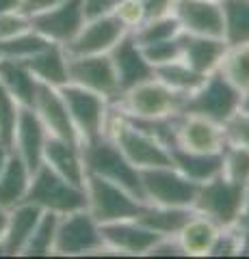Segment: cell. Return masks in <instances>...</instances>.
<instances>
[{"label": "cell", "instance_id": "cell-5", "mask_svg": "<svg viewBox=\"0 0 249 259\" xmlns=\"http://www.w3.org/2000/svg\"><path fill=\"white\" fill-rule=\"evenodd\" d=\"M240 104H243V91L236 89L217 69L212 74H208L204 82L193 93L184 95L180 112L202 115L217 121V123H226L234 112L240 110Z\"/></svg>", "mask_w": 249, "mask_h": 259}, {"label": "cell", "instance_id": "cell-22", "mask_svg": "<svg viewBox=\"0 0 249 259\" xmlns=\"http://www.w3.org/2000/svg\"><path fill=\"white\" fill-rule=\"evenodd\" d=\"M180 46H182V59L204 76L219 69L223 54L228 50V44L223 41V37H204V35H189V32L180 35Z\"/></svg>", "mask_w": 249, "mask_h": 259}, {"label": "cell", "instance_id": "cell-26", "mask_svg": "<svg viewBox=\"0 0 249 259\" xmlns=\"http://www.w3.org/2000/svg\"><path fill=\"white\" fill-rule=\"evenodd\" d=\"M33 171L11 151L7 164L0 171V207L11 209L26 201Z\"/></svg>", "mask_w": 249, "mask_h": 259}, {"label": "cell", "instance_id": "cell-23", "mask_svg": "<svg viewBox=\"0 0 249 259\" xmlns=\"http://www.w3.org/2000/svg\"><path fill=\"white\" fill-rule=\"evenodd\" d=\"M219 231H221L219 225L193 209V214L187 218V223L175 233V240H178L184 257H206L210 255V248L215 244L217 236H219Z\"/></svg>", "mask_w": 249, "mask_h": 259}, {"label": "cell", "instance_id": "cell-47", "mask_svg": "<svg viewBox=\"0 0 249 259\" xmlns=\"http://www.w3.org/2000/svg\"><path fill=\"white\" fill-rule=\"evenodd\" d=\"M240 225L249 227V182L245 184V209H243V218H240Z\"/></svg>", "mask_w": 249, "mask_h": 259}, {"label": "cell", "instance_id": "cell-18", "mask_svg": "<svg viewBox=\"0 0 249 259\" xmlns=\"http://www.w3.org/2000/svg\"><path fill=\"white\" fill-rule=\"evenodd\" d=\"M111 61H113L115 74H117V82H119V95L128 89H132L134 84L143 82L154 76V67L150 65V61L146 59L141 46L134 41L132 32H126V35L115 44V48L109 52Z\"/></svg>", "mask_w": 249, "mask_h": 259}, {"label": "cell", "instance_id": "cell-35", "mask_svg": "<svg viewBox=\"0 0 249 259\" xmlns=\"http://www.w3.org/2000/svg\"><path fill=\"white\" fill-rule=\"evenodd\" d=\"M221 175L245 186L249 182V149L234 143H226L221 151Z\"/></svg>", "mask_w": 249, "mask_h": 259}, {"label": "cell", "instance_id": "cell-3", "mask_svg": "<svg viewBox=\"0 0 249 259\" xmlns=\"http://www.w3.org/2000/svg\"><path fill=\"white\" fill-rule=\"evenodd\" d=\"M26 201L37 205L39 209H44V212L63 216L69 212L85 209L87 192H85V186L67 182L65 177L54 173L50 166H46L42 162L33 171V177H30V188L26 194Z\"/></svg>", "mask_w": 249, "mask_h": 259}, {"label": "cell", "instance_id": "cell-49", "mask_svg": "<svg viewBox=\"0 0 249 259\" xmlns=\"http://www.w3.org/2000/svg\"><path fill=\"white\" fill-rule=\"evenodd\" d=\"M240 108L249 112V89H247V91L243 93V104H240Z\"/></svg>", "mask_w": 249, "mask_h": 259}, {"label": "cell", "instance_id": "cell-42", "mask_svg": "<svg viewBox=\"0 0 249 259\" xmlns=\"http://www.w3.org/2000/svg\"><path fill=\"white\" fill-rule=\"evenodd\" d=\"M178 0H143L148 18H158V15H171L175 11Z\"/></svg>", "mask_w": 249, "mask_h": 259}, {"label": "cell", "instance_id": "cell-11", "mask_svg": "<svg viewBox=\"0 0 249 259\" xmlns=\"http://www.w3.org/2000/svg\"><path fill=\"white\" fill-rule=\"evenodd\" d=\"M67 82L93 91L109 102L119 97V82L109 54H67Z\"/></svg>", "mask_w": 249, "mask_h": 259}, {"label": "cell", "instance_id": "cell-6", "mask_svg": "<svg viewBox=\"0 0 249 259\" xmlns=\"http://www.w3.org/2000/svg\"><path fill=\"white\" fill-rule=\"evenodd\" d=\"M193 209L210 218L221 229L236 225L240 223L245 209V186L232 182L219 173L212 180L199 184Z\"/></svg>", "mask_w": 249, "mask_h": 259}, {"label": "cell", "instance_id": "cell-9", "mask_svg": "<svg viewBox=\"0 0 249 259\" xmlns=\"http://www.w3.org/2000/svg\"><path fill=\"white\" fill-rule=\"evenodd\" d=\"M106 253L102 240V225L95 221L89 209H78L59 216L54 255L61 257H80Z\"/></svg>", "mask_w": 249, "mask_h": 259}, {"label": "cell", "instance_id": "cell-45", "mask_svg": "<svg viewBox=\"0 0 249 259\" xmlns=\"http://www.w3.org/2000/svg\"><path fill=\"white\" fill-rule=\"evenodd\" d=\"M22 9V0H0V13Z\"/></svg>", "mask_w": 249, "mask_h": 259}, {"label": "cell", "instance_id": "cell-32", "mask_svg": "<svg viewBox=\"0 0 249 259\" xmlns=\"http://www.w3.org/2000/svg\"><path fill=\"white\" fill-rule=\"evenodd\" d=\"M57 227H59V214L42 212L35 225L33 233L22 257H48L54 255V240H57Z\"/></svg>", "mask_w": 249, "mask_h": 259}, {"label": "cell", "instance_id": "cell-36", "mask_svg": "<svg viewBox=\"0 0 249 259\" xmlns=\"http://www.w3.org/2000/svg\"><path fill=\"white\" fill-rule=\"evenodd\" d=\"M20 108L22 106L15 102V97L0 84V139L9 145V147H11V136H13L15 123H18V117H20Z\"/></svg>", "mask_w": 249, "mask_h": 259}, {"label": "cell", "instance_id": "cell-41", "mask_svg": "<svg viewBox=\"0 0 249 259\" xmlns=\"http://www.w3.org/2000/svg\"><path fill=\"white\" fill-rule=\"evenodd\" d=\"M148 255H152V257H184L175 238H160L156 244L152 246V250Z\"/></svg>", "mask_w": 249, "mask_h": 259}, {"label": "cell", "instance_id": "cell-34", "mask_svg": "<svg viewBox=\"0 0 249 259\" xmlns=\"http://www.w3.org/2000/svg\"><path fill=\"white\" fill-rule=\"evenodd\" d=\"M46 44H50L48 39H44L37 30H26L22 35H15L9 39H0V59H28L30 54H35L37 50H42Z\"/></svg>", "mask_w": 249, "mask_h": 259}, {"label": "cell", "instance_id": "cell-40", "mask_svg": "<svg viewBox=\"0 0 249 259\" xmlns=\"http://www.w3.org/2000/svg\"><path fill=\"white\" fill-rule=\"evenodd\" d=\"M30 28H33L30 26V15L24 13L22 9L0 13V39L22 35V32H26Z\"/></svg>", "mask_w": 249, "mask_h": 259}, {"label": "cell", "instance_id": "cell-21", "mask_svg": "<svg viewBox=\"0 0 249 259\" xmlns=\"http://www.w3.org/2000/svg\"><path fill=\"white\" fill-rule=\"evenodd\" d=\"M42 212L44 209H39L37 205L28 203V201H24V203L9 209L7 229H5L3 240H0V255L22 257L24 248H26L28 240H30V233H33Z\"/></svg>", "mask_w": 249, "mask_h": 259}, {"label": "cell", "instance_id": "cell-39", "mask_svg": "<svg viewBox=\"0 0 249 259\" xmlns=\"http://www.w3.org/2000/svg\"><path fill=\"white\" fill-rule=\"evenodd\" d=\"M223 132H226V141L240 145V147L249 149V112L240 108L234 112L226 123H223Z\"/></svg>", "mask_w": 249, "mask_h": 259}, {"label": "cell", "instance_id": "cell-29", "mask_svg": "<svg viewBox=\"0 0 249 259\" xmlns=\"http://www.w3.org/2000/svg\"><path fill=\"white\" fill-rule=\"evenodd\" d=\"M223 41L228 46L249 44V0H221Z\"/></svg>", "mask_w": 249, "mask_h": 259}, {"label": "cell", "instance_id": "cell-44", "mask_svg": "<svg viewBox=\"0 0 249 259\" xmlns=\"http://www.w3.org/2000/svg\"><path fill=\"white\" fill-rule=\"evenodd\" d=\"M61 3H65V0H22V11L33 18V15L44 13V11L52 9V7H57Z\"/></svg>", "mask_w": 249, "mask_h": 259}, {"label": "cell", "instance_id": "cell-14", "mask_svg": "<svg viewBox=\"0 0 249 259\" xmlns=\"http://www.w3.org/2000/svg\"><path fill=\"white\" fill-rule=\"evenodd\" d=\"M102 240L106 253L117 255H148L152 246L160 240L156 231L143 225L139 218H124L102 225Z\"/></svg>", "mask_w": 249, "mask_h": 259}, {"label": "cell", "instance_id": "cell-1", "mask_svg": "<svg viewBox=\"0 0 249 259\" xmlns=\"http://www.w3.org/2000/svg\"><path fill=\"white\" fill-rule=\"evenodd\" d=\"M104 136H109L139 171L152 168V166L171 164L169 145L165 141H160L152 132H148L146 127H141L139 123H134L132 119L122 115L115 108V104L111 106V115L106 121Z\"/></svg>", "mask_w": 249, "mask_h": 259}, {"label": "cell", "instance_id": "cell-16", "mask_svg": "<svg viewBox=\"0 0 249 259\" xmlns=\"http://www.w3.org/2000/svg\"><path fill=\"white\" fill-rule=\"evenodd\" d=\"M30 108L35 110V115L39 117V121L44 123V127L48 130L50 136L80 143V136L74 127V121H72V115L67 110V104H65V97H63L61 89L39 82L35 102Z\"/></svg>", "mask_w": 249, "mask_h": 259}, {"label": "cell", "instance_id": "cell-38", "mask_svg": "<svg viewBox=\"0 0 249 259\" xmlns=\"http://www.w3.org/2000/svg\"><path fill=\"white\" fill-rule=\"evenodd\" d=\"M113 15L124 24L128 30H134L136 26H141V24L148 20L143 0H117Z\"/></svg>", "mask_w": 249, "mask_h": 259}, {"label": "cell", "instance_id": "cell-30", "mask_svg": "<svg viewBox=\"0 0 249 259\" xmlns=\"http://www.w3.org/2000/svg\"><path fill=\"white\" fill-rule=\"evenodd\" d=\"M154 76L160 80V82H165L167 87L173 89V91L180 93V95L193 93L206 78L204 74H199L197 69H193L191 65L182 59V56L180 59H175V61H171V63H167V65L156 67Z\"/></svg>", "mask_w": 249, "mask_h": 259}, {"label": "cell", "instance_id": "cell-46", "mask_svg": "<svg viewBox=\"0 0 249 259\" xmlns=\"http://www.w3.org/2000/svg\"><path fill=\"white\" fill-rule=\"evenodd\" d=\"M9 156H11V147H9V145H7L3 139H0V171H3V166L7 164Z\"/></svg>", "mask_w": 249, "mask_h": 259}, {"label": "cell", "instance_id": "cell-43", "mask_svg": "<svg viewBox=\"0 0 249 259\" xmlns=\"http://www.w3.org/2000/svg\"><path fill=\"white\" fill-rule=\"evenodd\" d=\"M115 5H117V0H85V13H87V18L113 13Z\"/></svg>", "mask_w": 249, "mask_h": 259}, {"label": "cell", "instance_id": "cell-4", "mask_svg": "<svg viewBox=\"0 0 249 259\" xmlns=\"http://www.w3.org/2000/svg\"><path fill=\"white\" fill-rule=\"evenodd\" d=\"M83 145V158L87 175H98L102 180H109L122 188L130 190L143 201L141 194V171L136 168L130 160H128L122 149L109 139V136H100L89 143Z\"/></svg>", "mask_w": 249, "mask_h": 259}, {"label": "cell", "instance_id": "cell-50", "mask_svg": "<svg viewBox=\"0 0 249 259\" xmlns=\"http://www.w3.org/2000/svg\"><path fill=\"white\" fill-rule=\"evenodd\" d=\"M217 3H221V0H217Z\"/></svg>", "mask_w": 249, "mask_h": 259}, {"label": "cell", "instance_id": "cell-15", "mask_svg": "<svg viewBox=\"0 0 249 259\" xmlns=\"http://www.w3.org/2000/svg\"><path fill=\"white\" fill-rule=\"evenodd\" d=\"M126 32H130L113 13L87 18L85 26L65 48L67 54H109Z\"/></svg>", "mask_w": 249, "mask_h": 259}, {"label": "cell", "instance_id": "cell-48", "mask_svg": "<svg viewBox=\"0 0 249 259\" xmlns=\"http://www.w3.org/2000/svg\"><path fill=\"white\" fill-rule=\"evenodd\" d=\"M7 221H9V209L0 207V240L5 236V229H7Z\"/></svg>", "mask_w": 249, "mask_h": 259}, {"label": "cell", "instance_id": "cell-13", "mask_svg": "<svg viewBox=\"0 0 249 259\" xmlns=\"http://www.w3.org/2000/svg\"><path fill=\"white\" fill-rule=\"evenodd\" d=\"M87 22L85 0H65L30 18V26L50 44L67 46Z\"/></svg>", "mask_w": 249, "mask_h": 259}, {"label": "cell", "instance_id": "cell-25", "mask_svg": "<svg viewBox=\"0 0 249 259\" xmlns=\"http://www.w3.org/2000/svg\"><path fill=\"white\" fill-rule=\"evenodd\" d=\"M0 84L9 91L20 106L30 108L35 102L39 80L33 76L28 65L20 59H0Z\"/></svg>", "mask_w": 249, "mask_h": 259}, {"label": "cell", "instance_id": "cell-17", "mask_svg": "<svg viewBox=\"0 0 249 259\" xmlns=\"http://www.w3.org/2000/svg\"><path fill=\"white\" fill-rule=\"evenodd\" d=\"M48 139H50V134H48V130L35 115V110L22 106L18 123H15L13 136H11V151L30 171H35L44 162V149Z\"/></svg>", "mask_w": 249, "mask_h": 259}, {"label": "cell", "instance_id": "cell-37", "mask_svg": "<svg viewBox=\"0 0 249 259\" xmlns=\"http://www.w3.org/2000/svg\"><path fill=\"white\" fill-rule=\"evenodd\" d=\"M146 59L150 61L152 67H160V65H167L175 59L182 56V46H180V37L175 39H167V41H158V44H150V46H141Z\"/></svg>", "mask_w": 249, "mask_h": 259}, {"label": "cell", "instance_id": "cell-19", "mask_svg": "<svg viewBox=\"0 0 249 259\" xmlns=\"http://www.w3.org/2000/svg\"><path fill=\"white\" fill-rule=\"evenodd\" d=\"M173 15L182 32L204 37H223V11L217 0H178Z\"/></svg>", "mask_w": 249, "mask_h": 259}, {"label": "cell", "instance_id": "cell-33", "mask_svg": "<svg viewBox=\"0 0 249 259\" xmlns=\"http://www.w3.org/2000/svg\"><path fill=\"white\" fill-rule=\"evenodd\" d=\"M219 71L240 91L249 89V44L243 46H228Z\"/></svg>", "mask_w": 249, "mask_h": 259}, {"label": "cell", "instance_id": "cell-8", "mask_svg": "<svg viewBox=\"0 0 249 259\" xmlns=\"http://www.w3.org/2000/svg\"><path fill=\"white\" fill-rule=\"evenodd\" d=\"M85 192L87 209L100 225L124 221V218H136L143 207V201L136 194L109 180H102L98 175H87Z\"/></svg>", "mask_w": 249, "mask_h": 259}, {"label": "cell", "instance_id": "cell-20", "mask_svg": "<svg viewBox=\"0 0 249 259\" xmlns=\"http://www.w3.org/2000/svg\"><path fill=\"white\" fill-rule=\"evenodd\" d=\"M44 164L50 166L54 173L65 177L67 182L85 186L87 180V168L83 158V145L76 141H65L50 136L44 149Z\"/></svg>", "mask_w": 249, "mask_h": 259}, {"label": "cell", "instance_id": "cell-7", "mask_svg": "<svg viewBox=\"0 0 249 259\" xmlns=\"http://www.w3.org/2000/svg\"><path fill=\"white\" fill-rule=\"evenodd\" d=\"M197 188L199 184L182 175L173 164L152 166L141 171V194L146 203L193 209Z\"/></svg>", "mask_w": 249, "mask_h": 259}, {"label": "cell", "instance_id": "cell-27", "mask_svg": "<svg viewBox=\"0 0 249 259\" xmlns=\"http://www.w3.org/2000/svg\"><path fill=\"white\" fill-rule=\"evenodd\" d=\"M171 164L195 184H204L221 173V153H195L169 145Z\"/></svg>", "mask_w": 249, "mask_h": 259}, {"label": "cell", "instance_id": "cell-24", "mask_svg": "<svg viewBox=\"0 0 249 259\" xmlns=\"http://www.w3.org/2000/svg\"><path fill=\"white\" fill-rule=\"evenodd\" d=\"M28 69L42 84L61 89L67 84V52L59 44H46L42 50L24 59Z\"/></svg>", "mask_w": 249, "mask_h": 259}, {"label": "cell", "instance_id": "cell-28", "mask_svg": "<svg viewBox=\"0 0 249 259\" xmlns=\"http://www.w3.org/2000/svg\"><path fill=\"white\" fill-rule=\"evenodd\" d=\"M193 214L191 207H169V205H154L146 203L139 212V221L150 227L152 231H156L160 238H175V233L180 231V227L187 223V218Z\"/></svg>", "mask_w": 249, "mask_h": 259}, {"label": "cell", "instance_id": "cell-12", "mask_svg": "<svg viewBox=\"0 0 249 259\" xmlns=\"http://www.w3.org/2000/svg\"><path fill=\"white\" fill-rule=\"evenodd\" d=\"M226 143L223 123L191 112H178L173 117V139L169 145L195 153H221Z\"/></svg>", "mask_w": 249, "mask_h": 259}, {"label": "cell", "instance_id": "cell-2", "mask_svg": "<svg viewBox=\"0 0 249 259\" xmlns=\"http://www.w3.org/2000/svg\"><path fill=\"white\" fill-rule=\"evenodd\" d=\"M184 95L175 93L156 76L128 89L113 102L115 108L128 119L136 121H156V119H171L182 110Z\"/></svg>", "mask_w": 249, "mask_h": 259}, {"label": "cell", "instance_id": "cell-31", "mask_svg": "<svg viewBox=\"0 0 249 259\" xmlns=\"http://www.w3.org/2000/svg\"><path fill=\"white\" fill-rule=\"evenodd\" d=\"M130 32L139 46H150V44H158V41L180 37L182 26H180L178 18L171 13V15H158V18H148L141 26H136Z\"/></svg>", "mask_w": 249, "mask_h": 259}, {"label": "cell", "instance_id": "cell-10", "mask_svg": "<svg viewBox=\"0 0 249 259\" xmlns=\"http://www.w3.org/2000/svg\"><path fill=\"white\" fill-rule=\"evenodd\" d=\"M61 93L65 97L67 110L72 115V121H74L76 132L80 136V143H89V141L104 136L113 102H109L106 97H102L93 91H87L83 87L69 84V82L61 87Z\"/></svg>", "mask_w": 249, "mask_h": 259}]
</instances>
